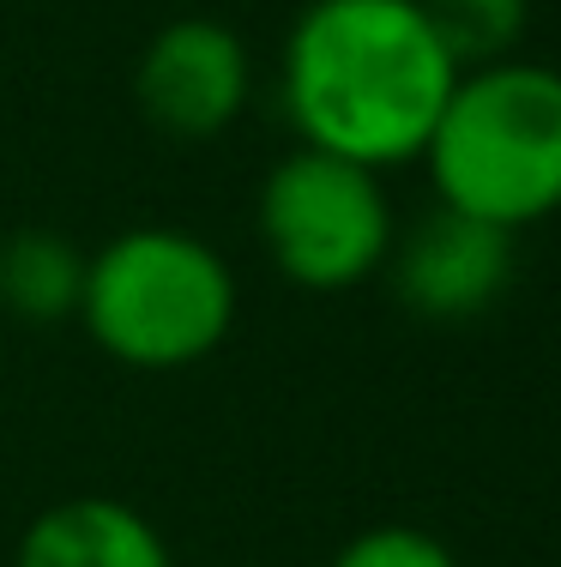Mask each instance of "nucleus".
Listing matches in <instances>:
<instances>
[{"mask_svg": "<svg viewBox=\"0 0 561 567\" xmlns=\"http://www.w3.org/2000/svg\"><path fill=\"white\" fill-rule=\"evenodd\" d=\"M85 254L61 229H12L0 236V315L24 327H55L79 315Z\"/></svg>", "mask_w": 561, "mask_h": 567, "instance_id": "nucleus-8", "label": "nucleus"}, {"mask_svg": "<svg viewBox=\"0 0 561 567\" xmlns=\"http://www.w3.org/2000/svg\"><path fill=\"white\" fill-rule=\"evenodd\" d=\"M253 97V55L242 31L211 12H181L145 37L133 61V103L152 133L176 145H211L242 121Z\"/></svg>", "mask_w": 561, "mask_h": 567, "instance_id": "nucleus-5", "label": "nucleus"}, {"mask_svg": "<svg viewBox=\"0 0 561 567\" xmlns=\"http://www.w3.org/2000/svg\"><path fill=\"white\" fill-rule=\"evenodd\" d=\"M12 567H176V556L133 502L66 495L24 525Z\"/></svg>", "mask_w": 561, "mask_h": 567, "instance_id": "nucleus-7", "label": "nucleus"}, {"mask_svg": "<svg viewBox=\"0 0 561 567\" xmlns=\"http://www.w3.org/2000/svg\"><path fill=\"white\" fill-rule=\"evenodd\" d=\"M253 224H260L272 272L309 296H339L368 284L398 236L381 169L314 152V145H297L266 169Z\"/></svg>", "mask_w": 561, "mask_h": 567, "instance_id": "nucleus-4", "label": "nucleus"}, {"mask_svg": "<svg viewBox=\"0 0 561 567\" xmlns=\"http://www.w3.org/2000/svg\"><path fill=\"white\" fill-rule=\"evenodd\" d=\"M417 7L459 73L513 61L531 31V0H417Z\"/></svg>", "mask_w": 561, "mask_h": 567, "instance_id": "nucleus-9", "label": "nucleus"}, {"mask_svg": "<svg viewBox=\"0 0 561 567\" xmlns=\"http://www.w3.org/2000/svg\"><path fill=\"white\" fill-rule=\"evenodd\" d=\"M236 272L181 224H133L85 254L79 327L122 369L176 374L206 362L236 327Z\"/></svg>", "mask_w": 561, "mask_h": 567, "instance_id": "nucleus-3", "label": "nucleus"}, {"mask_svg": "<svg viewBox=\"0 0 561 567\" xmlns=\"http://www.w3.org/2000/svg\"><path fill=\"white\" fill-rule=\"evenodd\" d=\"M459 66L417 0H309L278 49V103L297 145L363 169L417 164Z\"/></svg>", "mask_w": 561, "mask_h": 567, "instance_id": "nucleus-1", "label": "nucleus"}, {"mask_svg": "<svg viewBox=\"0 0 561 567\" xmlns=\"http://www.w3.org/2000/svg\"><path fill=\"white\" fill-rule=\"evenodd\" d=\"M435 206L519 236L561 212V66L489 61L459 73L429 145Z\"/></svg>", "mask_w": 561, "mask_h": 567, "instance_id": "nucleus-2", "label": "nucleus"}, {"mask_svg": "<svg viewBox=\"0 0 561 567\" xmlns=\"http://www.w3.org/2000/svg\"><path fill=\"white\" fill-rule=\"evenodd\" d=\"M513 241L519 236L484 218L435 206L405 236H393V254H386L381 272L393 278V296L405 302V315L429 320V327H465L507 296L519 266Z\"/></svg>", "mask_w": 561, "mask_h": 567, "instance_id": "nucleus-6", "label": "nucleus"}, {"mask_svg": "<svg viewBox=\"0 0 561 567\" xmlns=\"http://www.w3.org/2000/svg\"><path fill=\"white\" fill-rule=\"evenodd\" d=\"M332 567H459V556L447 549V537H435L429 525H368L351 544H339Z\"/></svg>", "mask_w": 561, "mask_h": 567, "instance_id": "nucleus-10", "label": "nucleus"}]
</instances>
